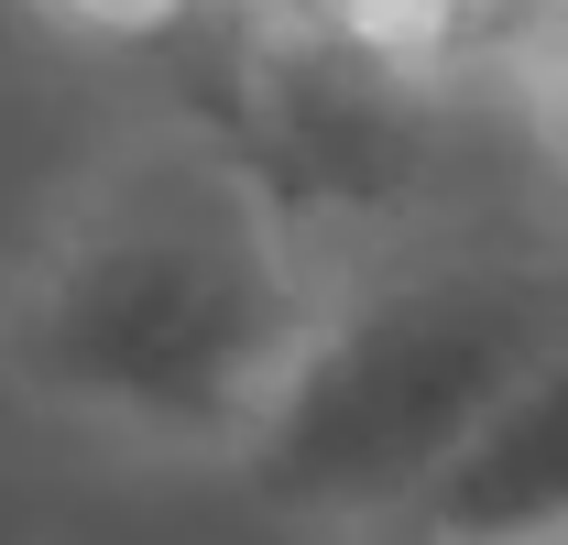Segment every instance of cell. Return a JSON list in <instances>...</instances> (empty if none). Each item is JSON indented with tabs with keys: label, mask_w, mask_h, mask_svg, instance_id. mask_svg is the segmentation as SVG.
<instances>
[{
	"label": "cell",
	"mask_w": 568,
	"mask_h": 545,
	"mask_svg": "<svg viewBox=\"0 0 568 545\" xmlns=\"http://www.w3.org/2000/svg\"><path fill=\"white\" fill-rule=\"evenodd\" d=\"M525 110H536V132L568 153V0L547 11V33L525 44Z\"/></svg>",
	"instance_id": "cell-5"
},
{
	"label": "cell",
	"mask_w": 568,
	"mask_h": 545,
	"mask_svg": "<svg viewBox=\"0 0 568 545\" xmlns=\"http://www.w3.org/2000/svg\"><path fill=\"white\" fill-rule=\"evenodd\" d=\"M263 11H284V22H317V11H328V0H263Z\"/></svg>",
	"instance_id": "cell-6"
},
{
	"label": "cell",
	"mask_w": 568,
	"mask_h": 545,
	"mask_svg": "<svg viewBox=\"0 0 568 545\" xmlns=\"http://www.w3.org/2000/svg\"><path fill=\"white\" fill-rule=\"evenodd\" d=\"M328 317V284L274 175L209 132H142L99 153L0 284V382L22 404L241 459Z\"/></svg>",
	"instance_id": "cell-1"
},
{
	"label": "cell",
	"mask_w": 568,
	"mask_h": 545,
	"mask_svg": "<svg viewBox=\"0 0 568 545\" xmlns=\"http://www.w3.org/2000/svg\"><path fill=\"white\" fill-rule=\"evenodd\" d=\"M558 328L568 272L547 263H426L328 295L295 382L241 448V491L317 535L416 524V502L470 459V436L558 349Z\"/></svg>",
	"instance_id": "cell-2"
},
{
	"label": "cell",
	"mask_w": 568,
	"mask_h": 545,
	"mask_svg": "<svg viewBox=\"0 0 568 545\" xmlns=\"http://www.w3.org/2000/svg\"><path fill=\"white\" fill-rule=\"evenodd\" d=\"M426 545H568V328L558 349L503 393L470 459L416 502Z\"/></svg>",
	"instance_id": "cell-3"
},
{
	"label": "cell",
	"mask_w": 568,
	"mask_h": 545,
	"mask_svg": "<svg viewBox=\"0 0 568 545\" xmlns=\"http://www.w3.org/2000/svg\"><path fill=\"white\" fill-rule=\"evenodd\" d=\"M33 11L77 44H110V55H164L209 22V0H33Z\"/></svg>",
	"instance_id": "cell-4"
}]
</instances>
